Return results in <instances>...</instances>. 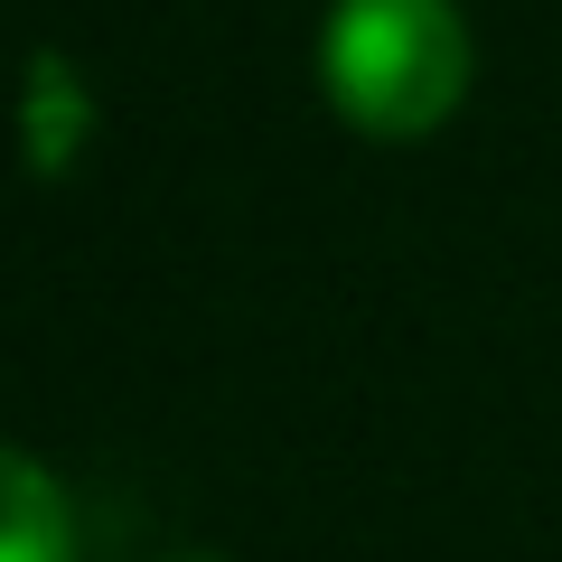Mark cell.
<instances>
[{
    "label": "cell",
    "instance_id": "3",
    "mask_svg": "<svg viewBox=\"0 0 562 562\" xmlns=\"http://www.w3.org/2000/svg\"><path fill=\"white\" fill-rule=\"evenodd\" d=\"M66 160V113H57V57H38V169Z\"/></svg>",
    "mask_w": 562,
    "mask_h": 562
},
{
    "label": "cell",
    "instance_id": "1",
    "mask_svg": "<svg viewBox=\"0 0 562 562\" xmlns=\"http://www.w3.org/2000/svg\"><path fill=\"white\" fill-rule=\"evenodd\" d=\"M328 103L375 140H422L469 85V29L450 0H338L328 20Z\"/></svg>",
    "mask_w": 562,
    "mask_h": 562
},
{
    "label": "cell",
    "instance_id": "2",
    "mask_svg": "<svg viewBox=\"0 0 562 562\" xmlns=\"http://www.w3.org/2000/svg\"><path fill=\"white\" fill-rule=\"evenodd\" d=\"M10 553L0 562H76V525H66V497L38 460H10Z\"/></svg>",
    "mask_w": 562,
    "mask_h": 562
}]
</instances>
